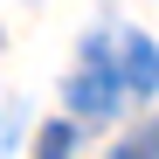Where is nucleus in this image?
<instances>
[{"label": "nucleus", "mask_w": 159, "mask_h": 159, "mask_svg": "<svg viewBox=\"0 0 159 159\" xmlns=\"http://www.w3.org/2000/svg\"><path fill=\"white\" fill-rule=\"evenodd\" d=\"M69 152H76V131H69V125H48V131H42V152H35V159H69Z\"/></svg>", "instance_id": "obj_3"}, {"label": "nucleus", "mask_w": 159, "mask_h": 159, "mask_svg": "<svg viewBox=\"0 0 159 159\" xmlns=\"http://www.w3.org/2000/svg\"><path fill=\"white\" fill-rule=\"evenodd\" d=\"M69 104H76V118H111V104H118V76H111L104 42L83 48V76L69 83Z\"/></svg>", "instance_id": "obj_1"}, {"label": "nucleus", "mask_w": 159, "mask_h": 159, "mask_svg": "<svg viewBox=\"0 0 159 159\" xmlns=\"http://www.w3.org/2000/svg\"><path fill=\"white\" fill-rule=\"evenodd\" d=\"M118 159H159V145H145V139H125V145H118Z\"/></svg>", "instance_id": "obj_4"}, {"label": "nucleus", "mask_w": 159, "mask_h": 159, "mask_svg": "<svg viewBox=\"0 0 159 159\" xmlns=\"http://www.w3.org/2000/svg\"><path fill=\"white\" fill-rule=\"evenodd\" d=\"M118 90H131V97H152V90H159V48H152L145 35H125V56H118Z\"/></svg>", "instance_id": "obj_2"}]
</instances>
